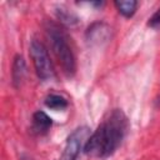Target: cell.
Masks as SVG:
<instances>
[{
	"mask_svg": "<svg viewBox=\"0 0 160 160\" xmlns=\"http://www.w3.org/2000/svg\"><path fill=\"white\" fill-rule=\"evenodd\" d=\"M30 56L36 71V75L40 80L42 81H48L51 80L54 78V69H52V64L49 56V52L45 48V45L34 39L30 42Z\"/></svg>",
	"mask_w": 160,
	"mask_h": 160,
	"instance_id": "cell-3",
	"label": "cell"
},
{
	"mask_svg": "<svg viewBox=\"0 0 160 160\" xmlns=\"http://www.w3.org/2000/svg\"><path fill=\"white\" fill-rule=\"evenodd\" d=\"M129 129V120L121 109H114L88 138L84 152L91 158H108L120 146Z\"/></svg>",
	"mask_w": 160,
	"mask_h": 160,
	"instance_id": "cell-1",
	"label": "cell"
},
{
	"mask_svg": "<svg viewBox=\"0 0 160 160\" xmlns=\"http://www.w3.org/2000/svg\"><path fill=\"white\" fill-rule=\"evenodd\" d=\"M148 25L151 28H159L160 26V8L152 14V16L149 19Z\"/></svg>",
	"mask_w": 160,
	"mask_h": 160,
	"instance_id": "cell-11",
	"label": "cell"
},
{
	"mask_svg": "<svg viewBox=\"0 0 160 160\" xmlns=\"http://www.w3.org/2000/svg\"><path fill=\"white\" fill-rule=\"evenodd\" d=\"M89 136H90L89 128L80 126V128L75 129L66 139L60 160H76L81 148L85 145Z\"/></svg>",
	"mask_w": 160,
	"mask_h": 160,
	"instance_id": "cell-4",
	"label": "cell"
},
{
	"mask_svg": "<svg viewBox=\"0 0 160 160\" xmlns=\"http://www.w3.org/2000/svg\"><path fill=\"white\" fill-rule=\"evenodd\" d=\"M46 36L51 44V49L55 56L61 65L62 71L66 76H72L76 71V60L72 51V48L69 44V38L62 28L52 21H48L45 24Z\"/></svg>",
	"mask_w": 160,
	"mask_h": 160,
	"instance_id": "cell-2",
	"label": "cell"
},
{
	"mask_svg": "<svg viewBox=\"0 0 160 160\" xmlns=\"http://www.w3.org/2000/svg\"><path fill=\"white\" fill-rule=\"evenodd\" d=\"M110 28L104 22L92 24L86 31V40L92 45H101L110 39Z\"/></svg>",
	"mask_w": 160,
	"mask_h": 160,
	"instance_id": "cell-5",
	"label": "cell"
},
{
	"mask_svg": "<svg viewBox=\"0 0 160 160\" xmlns=\"http://www.w3.org/2000/svg\"><path fill=\"white\" fill-rule=\"evenodd\" d=\"M56 16L60 20V22L64 24V25H66V26H74L79 21V19H78V16L75 14L70 12L69 10H66L64 8H59L56 10Z\"/></svg>",
	"mask_w": 160,
	"mask_h": 160,
	"instance_id": "cell-10",
	"label": "cell"
},
{
	"mask_svg": "<svg viewBox=\"0 0 160 160\" xmlns=\"http://www.w3.org/2000/svg\"><path fill=\"white\" fill-rule=\"evenodd\" d=\"M51 125H52V120L46 112L40 111V110L34 112V115H32V130L35 134L42 135V134L48 132L49 129L51 128Z\"/></svg>",
	"mask_w": 160,
	"mask_h": 160,
	"instance_id": "cell-6",
	"label": "cell"
},
{
	"mask_svg": "<svg viewBox=\"0 0 160 160\" xmlns=\"http://www.w3.org/2000/svg\"><path fill=\"white\" fill-rule=\"evenodd\" d=\"M115 8L118 9V11L125 16V18H131L138 8V1L135 0H116L114 2Z\"/></svg>",
	"mask_w": 160,
	"mask_h": 160,
	"instance_id": "cell-8",
	"label": "cell"
},
{
	"mask_svg": "<svg viewBox=\"0 0 160 160\" xmlns=\"http://www.w3.org/2000/svg\"><path fill=\"white\" fill-rule=\"evenodd\" d=\"M25 74H26L25 60L21 55H16L14 58L12 68H11V81H12V85L15 88L20 86V84L22 82V80L25 78Z\"/></svg>",
	"mask_w": 160,
	"mask_h": 160,
	"instance_id": "cell-7",
	"label": "cell"
},
{
	"mask_svg": "<svg viewBox=\"0 0 160 160\" xmlns=\"http://www.w3.org/2000/svg\"><path fill=\"white\" fill-rule=\"evenodd\" d=\"M45 106L49 108V109H52L55 111L58 110H64L68 108V100L59 95V94H49L46 98H45V101H44Z\"/></svg>",
	"mask_w": 160,
	"mask_h": 160,
	"instance_id": "cell-9",
	"label": "cell"
}]
</instances>
